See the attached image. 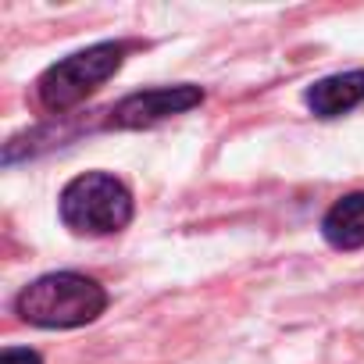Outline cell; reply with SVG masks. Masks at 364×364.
<instances>
[{"label":"cell","mask_w":364,"mask_h":364,"mask_svg":"<svg viewBox=\"0 0 364 364\" xmlns=\"http://www.w3.org/2000/svg\"><path fill=\"white\" fill-rule=\"evenodd\" d=\"M104 307H107L104 286L79 272L40 275L15 296V314L36 328H79L97 321Z\"/></svg>","instance_id":"obj_1"},{"label":"cell","mask_w":364,"mask_h":364,"mask_svg":"<svg viewBox=\"0 0 364 364\" xmlns=\"http://www.w3.org/2000/svg\"><path fill=\"white\" fill-rule=\"evenodd\" d=\"M58 211L75 236H114L132 222V193L111 171H86L61 190Z\"/></svg>","instance_id":"obj_2"},{"label":"cell","mask_w":364,"mask_h":364,"mask_svg":"<svg viewBox=\"0 0 364 364\" xmlns=\"http://www.w3.org/2000/svg\"><path fill=\"white\" fill-rule=\"evenodd\" d=\"M125 54H129V43H93L86 50L61 58L36 82L40 104L50 114H65L79 107L90 93H97L107 79L118 75V68L125 65Z\"/></svg>","instance_id":"obj_3"},{"label":"cell","mask_w":364,"mask_h":364,"mask_svg":"<svg viewBox=\"0 0 364 364\" xmlns=\"http://www.w3.org/2000/svg\"><path fill=\"white\" fill-rule=\"evenodd\" d=\"M200 104H204V90L193 82L154 86V90H139V93H129L125 100H118L107 111V125L111 129H150L164 118L186 114Z\"/></svg>","instance_id":"obj_4"},{"label":"cell","mask_w":364,"mask_h":364,"mask_svg":"<svg viewBox=\"0 0 364 364\" xmlns=\"http://www.w3.org/2000/svg\"><path fill=\"white\" fill-rule=\"evenodd\" d=\"M307 107L314 118H339V114H350L353 107L364 104V68H353V72H336V75H325L318 82L307 86L304 93Z\"/></svg>","instance_id":"obj_5"},{"label":"cell","mask_w":364,"mask_h":364,"mask_svg":"<svg viewBox=\"0 0 364 364\" xmlns=\"http://www.w3.org/2000/svg\"><path fill=\"white\" fill-rule=\"evenodd\" d=\"M321 236L336 250H360L364 247V193L339 197L321 218Z\"/></svg>","instance_id":"obj_6"},{"label":"cell","mask_w":364,"mask_h":364,"mask_svg":"<svg viewBox=\"0 0 364 364\" xmlns=\"http://www.w3.org/2000/svg\"><path fill=\"white\" fill-rule=\"evenodd\" d=\"M0 364H43V357L29 346H8L0 353Z\"/></svg>","instance_id":"obj_7"}]
</instances>
